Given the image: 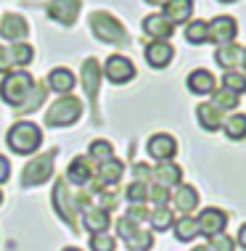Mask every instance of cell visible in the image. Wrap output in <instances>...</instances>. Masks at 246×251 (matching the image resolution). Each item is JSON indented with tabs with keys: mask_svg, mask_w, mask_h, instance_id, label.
Returning a JSON list of instances; mask_svg holds the SVG:
<instances>
[{
	"mask_svg": "<svg viewBox=\"0 0 246 251\" xmlns=\"http://www.w3.org/2000/svg\"><path fill=\"white\" fill-rule=\"evenodd\" d=\"M5 143H8V148L13 153L29 156L43 146V130H40L35 122H16L8 130V135H5Z\"/></svg>",
	"mask_w": 246,
	"mask_h": 251,
	"instance_id": "cell-1",
	"label": "cell"
},
{
	"mask_svg": "<svg viewBox=\"0 0 246 251\" xmlns=\"http://www.w3.org/2000/svg\"><path fill=\"white\" fill-rule=\"evenodd\" d=\"M90 29L101 43H109V45H127L130 43V35H127L125 26H122V22L106 11L90 13Z\"/></svg>",
	"mask_w": 246,
	"mask_h": 251,
	"instance_id": "cell-2",
	"label": "cell"
},
{
	"mask_svg": "<svg viewBox=\"0 0 246 251\" xmlns=\"http://www.w3.org/2000/svg\"><path fill=\"white\" fill-rule=\"evenodd\" d=\"M32 85H35V79H32L24 69H13V72L5 74L3 82H0V98L8 106H22L27 100V96H29Z\"/></svg>",
	"mask_w": 246,
	"mask_h": 251,
	"instance_id": "cell-3",
	"label": "cell"
},
{
	"mask_svg": "<svg viewBox=\"0 0 246 251\" xmlns=\"http://www.w3.org/2000/svg\"><path fill=\"white\" fill-rule=\"evenodd\" d=\"M82 114V100L74 96H61L58 100H53V106L45 114V125L48 127H69L80 119Z\"/></svg>",
	"mask_w": 246,
	"mask_h": 251,
	"instance_id": "cell-4",
	"label": "cell"
},
{
	"mask_svg": "<svg viewBox=\"0 0 246 251\" xmlns=\"http://www.w3.org/2000/svg\"><path fill=\"white\" fill-rule=\"evenodd\" d=\"M53 206H56L61 220L69 225L72 233H77V227H80V222H77V201H74V196L69 191L66 177H58L56 185H53Z\"/></svg>",
	"mask_w": 246,
	"mask_h": 251,
	"instance_id": "cell-5",
	"label": "cell"
},
{
	"mask_svg": "<svg viewBox=\"0 0 246 251\" xmlns=\"http://www.w3.org/2000/svg\"><path fill=\"white\" fill-rule=\"evenodd\" d=\"M56 148L53 151H45L43 156H35L24 169H22V177H19V185L24 188H35V185H43V182L51 177L53 172V159H56Z\"/></svg>",
	"mask_w": 246,
	"mask_h": 251,
	"instance_id": "cell-6",
	"label": "cell"
},
{
	"mask_svg": "<svg viewBox=\"0 0 246 251\" xmlns=\"http://www.w3.org/2000/svg\"><path fill=\"white\" fill-rule=\"evenodd\" d=\"M104 74H106L109 82L125 85V82H130V79L135 77V64H133V61H130L127 56H122V53H114V56L106 58Z\"/></svg>",
	"mask_w": 246,
	"mask_h": 251,
	"instance_id": "cell-7",
	"label": "cell"
},
{
	"mask_svg": "<svg viewBox=\"0 0 246 251\" xmlns=\"http://www.w3.org/2000/svg\"><path fill=\"white\" fill-rule=\"evenodd\" d=\"M82 87H85V96L93 103L95 111V122H98V87H101V64L95 58H85L82 64Z\"/></svg>",
	"mask_w": 246,
	"mask_h": 251,
	"instance_id": "cell-8",
	"label": "cell"
},
{
	"mask_svg": "<svg viewBox=\"0 0 246 251\" xmlns=\"http://www.w3.org/2000/svg\"><path fill=\"white\" fill-rule=\"evenodd\" d=\"M80 8H82V0H51V3L45 5V13L53 22L72 26L80 16Z\"/></svg>",
	"mask_w": 246,
	"mask_h": 251,
	"instance_id": "cell-9",
	"label": "cell"
},
{
	"mask_svg": "<svg viewBox=\"0 0 246 251\" xmlns=\"http://www.w3.org/2000/svg\"><path fill=\"white\" fill-rule=\"evenodd\" d=\"M207 32H209V40L217 45H225V43H236V35H238V24L233 16H215L212 22H207Z\"/></svg>",
	"mask_w": 246,
	"mask_h": 251,
	"instance_id": "cell-10",
	"label": "cell"
},
{
	"mask_svg": "<svg viewBox=\"0 0 246 251\" xmlns=\"http://www.w3.org/2000/svg\"><path fill=\"white\" fill-rule=\"evenodd\" d=\"M196 222H199L201 235L212 238V235L225 233V227H228V212H222L220 206H207V209L199 214V220H196Z\"/></svg>",
	"mask_w": 246,
	"mask_h": 251,
	"instance_id": "cell-11",
	"label": "cell"
},
{
	"mask_svg": "<svg viewBox=\"0 0 246 251\" xmlns=\"http://www.w3.org/2000/svg\"><path fill=\"white\" fill-rule=\"evenodd\" d=\"M143 56H146V64L154 66V69H164V66H169V61L175 58V48L172 43H164V40H151V43L143 48Z\"/></svg>",
	"mask_w": 246,
	"mask_h": 251,
	"instance_id": "cell-12",
	"label": "cell"
},
{
	"mask_svg": "<svg viewBox=\"0 0 246 251\" xmlns=\"http://www.w3.org/2000/svg\"><path fill=\"white\" fill-rule=\"evenodd\" d=\"M146 151L151 159L156 161H169L172 156L177 153V143H175V138L169 132H156L148 138V143H146Z\"/></svg>",
	"mask_w": 246,
	"mask_h": 251,
	"instance_id": "cell-13",
	"label": "cell"
},
{
	"mask_svg": "<svg viewBox=\"0 0 246 251\" xmlns=\"http://www.w3.org/2000/svg\"><path fill=\"white\" fill-rule=\"evenodd\" d=\"M140 26L151 40H164V43H167V37H172V32H175V24L169 22L164 13H148Z\"/></svg>",
	"mask_w": 246,
	"mask_h": 251,
	"instance_id": "cell-14",
	"label": "cell"
},
{
	"mask_svg": "<svg viewBox=\"0 0 246 251\" xmlns=\"http://www.w3.org/2000/svg\"><path fill=\"white\" fill-rule=\"evenodd\" d=\"M90 156H74L69 169H66V182H74V185H87L93 180V164Z\"/></svg>",
	"mask_w": 246,
	"mask_h": 251,
	"instance_id": "cell-15",
	"label": "cell"
},
{
	"mask_svg": "<svg viewBox=\"0 0 246 251\" xmlns=\"http://www.w3.org/2000/svg\"><path fill=\"white\" fill-rule=\"evenodd\" d=\"M188 90L196 96H209L217 90V77L209 69H193L188 74Z\"/></svg>",
	"mask_w": 246,
	"mask_h": 251,
	"instance_id": "cell-16",
	"label": "cell"
},
{
	"mask_svg": "<svg viewBox=\"0 0 246 251\" xmlns=\"http://www.w3.org/2000/svg\"><path fill=\"white\" fill-rule=\"evenodd\" d=\"M27 32H29V26L22 16H16V13H5L3 22H0V35L5 40H11V43H24Z\"/></svg>",
	"mask_w": 246,
	"mask_h": 251,
	"instance_id": "cell-17",
	"label": "cell"
},
{
	"mask_svg": "<svg viewBox=\"0 0 246 251\" xmlns=\"http://www.w3.org/2000/svg\"><path fill=\"white\" fill-rule=\"evenodd\" d=\"M196 119L201 122V127L207 132H217L222 127V122H225V111L217 108L215 103H199L196 106Z\"/></svg>",
	"mask_w": 246,
	"mask_h": 251,
	"instance_id": "cell-18",
	"label": "cell"
},
{
	"mask_svg": "<svg viewBox=\"0 0 246 251\" xmlns=\"http://www.w3.org/2000/svg\"><path fill=\"white\" fill-rule=\"evenodd\" d=\"M74 74L69 69H64V66H58V69H53L51 74H48V90L58 93V96H69V93L74 90Z\"/></svg>",
	"mask_w": 246,
	"mask_h": 251,
	"instance_id": "cell-19",
	"label": "cell"
},
{
	"mask_svg": "<svg viewBox=\"0 0 246 251\" xmlns=\"http://www.w3.org/2000/svg\"><path fill=\"white\" fill-rule=\"evenodd\" d=\"M241 56H244V48L238 43H225L217 48L215 53V61H217V66H222L225 72H233L238 64H241Z\"/></svg>",
	"mask_w": 246,
	"mask_h": 251,
	"instance_id": "cell-20",
	"label": "cell"
},
{
	"mask_svg": "<svg viewBox=\"0 0 246 251\" xmlns=\"http://www.w3.org/2000/svg\"><path fill=\"white\" fill-rule=\"evenodd\" d=\"M109 222H111L109 220V212L101 206H87L85 212H82V225H85V230H90V235L93 233H106Z\"/></svg>",
	"mask_w": 246,
	"mask_h": 251,
	"instance_id": "cell-21",
	"label": "cell"
},
{
	"mask_svg": "<svg viewBox=\"0 0 246 251\" xmlns=\"http://www.w3.org/2000/svg\"><path fill=\"white\" fill-rule=\"evenodd\" d=\"M193 13V0H167L164 3V16L172 24H186Z\"/></svg>",
	"mask_w": 246,
	"mask_h": 251,
	"instance_id": "cell-22",
	"label": "cell"
},
{
	"mask_svg": "<svg viewBox=\"0 0 246 251\" xmlns=\"http://www.w3.org/2000/svg\"><path fill=\"white\" fill-rule=\"evenodd\" d=\"M151 177L156 180V185H162V188L180 185V180H183V169L177 167V164H169V161H164V164H159L156 169H151Z\"/></svg>",
	"mask_w": 246,
	"mask_h": 251,
	"instance_id": "cell-23",
	"label": "cell"
},
{
	"mask_svg": "<svg viewBox=\"0 0 246 251\" xmlns=\"http://www.w3.org/2000/svg\"><path fill=\"white\" fill-rule=\"evenodd\" d=\"M172 203H175V209H180L183 214H191L196 206H199V191H196L193 185H177Z\"/></svg>",
	"mask_w": 246,
	"mask_h": 251,
	"instance_id": "cell-24",
	"label": "cell"
},
{
	"mask_svg": "<svg viewBox=\"0 0 246 251\" xmlns=\"http://www.w3.org/2000/svg\"><path fill=\"white\" fill-rule=\"evenodd\" d=\"M172 227H175V238H177V241H183V243H188V241H193V238H199V235H201L199 222H196L191 214L180 217V220H177Z\"/></svg>",
	"mask_w": 246,
	"mask_h": 251,
	"instance_id": "cell-25",
	"label": "cell"
},
{
	"mask_svg": "<svg viewBox=\"0 0 246 251\" xmlns=\"http://www.w3.org/2000/svg\"><path fill=\"white\" fill-rule=\"evenodd\" d=\"M45 96H48V85L45 82H35V85H32V90H29V96H27V100L19 106V111H22V114H35L37 108L43 106Z\"/></svg>",
	"mask_w": 246,
	"mask_h": 251,
	"instance_id": "cell-26",
	"label": "cell"
},
{
	"mask_svg": "<svg viewBox=\"0 0 246 251\" xmlns=\"http://www.w3.org/2000/svg\"><path fill=\"white\" fill-rule=\"evenodd\" d=\"M222 130L228 140H244L246 138V114H230L222 122Z\"/></svg>",
	"mask_w": 246,
	"mask_h": 251,
	"instance_id": "cell-27",
	"label": "cell"
},
{
	"mask_svg": "<svg viewBox=\"0 0 246 251\" xmlns=\"http://www.w3.org/2000/svg\"><path fill=\"white\" fill-rule=\"evenodd\" d=\"M11 61H13V69H22V66H29L32 58H35V50H32L29 43H13L11 48Z\"/></svg>",
	"mask_w": 246,
	"mask_h": 251,
	"instance_id": "cell-28",
	"label": "cell"
},
{
	"mask_svg": "<svg viewBox=\"0 0 246 251\" xmlns=\"http://www.w3.org/2000/svg\"><path fill=\"white\" fill-rule=\"evenodd\" d=\"M148 220H151V227L159 230V233H164V230H169L175 225V214L169 206H156L151 214H148Z\"/></svg>",
	"mask_w": 246,
	"mask_h": 251,
	"instance_id": "cell-29",
	"label": "cell"
},
{
	"mask_svg": "<svg viewBox=\"0 0 246 251\" xmlns=\"http://www.w3.org/2000/svg\"><path fill=\"white\" fill-rule=\"evenodd\" d=\"M186 40L191 45H204L209 40V32H207V22L201 19H193L188 26H186Z\"/></svg>",
	"mask_w": 246,
	"mask_h": 251,
	"instance_id": "cell-30",
	"label": "cell"
},
{
	"mask_svg": "<svg viewBox=\"0 0 246 251\" xmlns=\"http://www.w3.org/2000/svg\"><path fill=\"white\" fill-rule=\"evenodd\" d=\"M212 103H215L217 108H222V111H233L241 100H238V96H236V93H230L228 87H217V90L212 93Z\"/></svg>",
	"mask_w": 246,
	"mask_h": 251,
	"instance_id": "cell-31",
	"label": "cell"
},
{
	"mask_svg": "<svg viewBox=\"0 0 246 251\" xmlns=\"http://www.w3.org/2000/svg\"><path fill=\"white\" fill-rule=\"evenodd\" d=\"M125 243H127L130 251H151V246H154V235L148 233V230H140V227H138Z\"/></svg>",
	"mask_w": 246,
	"mask_h": 251,
	"instance_id": "cell-32",
	"label": "cell"
},
{
	"mask_svg": "<svg viewBox=\"0 0 246 251\" xmlns=\"http://www.w3.org/2000/svg\"><path fill=\"white\" fill-rule=\"evenodd\" d=\"M90 156L93 161H98V164H104V161H109V159H114V146L109 143V140H93L90 143Z\"/></svg>",
	"mask_w": 246,
	"mask_h": 251,
	"instance_id": "cell-33",
	"label": "cell"
},
{
	"mask_svg": "<svg viewBox=\"0 0 246 251\" xmlns=\"http://www.w3.org/2000/svg\"><path fill=\"white\" fill-rule=\"evenodd\" d=\"M222 87H228L230 93H236V96H241V93H246V74L241 72H225L222 77Z\"/></svg>",
	"mask_w": 246,
	"mask_h": 251,
	"instance_id": "cell-34",
	"label": "cell"
},
{
	"mask_svg": "<svg viewBox=\"0 0 246 251\" xmlns=\"http://www.w3.org/2000/svg\"><path fill=\"white\" fill-rule=\"evenodd\" d=\"M127 201L130 203H143V201H148V185H143V182H133V185H127Z\"/></svg>",
	"mask_w": 246,
	"mask_h": 251,
	"instance_id": "cell-35",
	"label": "cell"
},
{
	"mask_svg": "<svg viewBox=\"0 0 246 251\" xmlns=\"http://www.w3.org/2000/svg\"><path fill=\"white\" fill-rule=\"evenodd\" d=\"M90 251H114V238L109 233H93L90 235Z\"/></svg>",
	"mask_w": 246,
	"mask_h": 251,
	"instance_id": "cell-36",
	"label": "cell"
},
{
	"mask_svg": "<svg viewBox=\"0 0 246 251\" xmlns=\"http://www.w3.org/2000/svg\"><path fill=\"white\" fill-rule=\"evenodd\" d=\"M209 249H212V251H236V241L230 238L228 233L212 235V238H209Z\"/></svg>",
	"mask_w": 246,
	"mask_h": 251,
	"instance_id": "cell-37",
	"label": "cell"
},
{
	"mask_svg": "<svg viewBox=\"0 0 246 251\" xmlns=\"http://www.w3.org/2000/svg\"><path fill=\"white\" fill-rule=\"evenodd\" d=\"M148 201H154L156 206H167V201H169V188L148 185Z\"/></svg>",
	"mask_w": 246,
	"mask_h": 251,
	"instance_id": "cell-38",
	"label": "cell"
},
{
	"mask_svg": "<svg viewBox=\"0 0 246 251\" xmlns=\"http://www.w3.org/2000/svg\"><path fill=\"white\" fill-rule=\"evenodd\" d=\"M8 72H13L11 53H8V48H3V45H0V74H8Z\"/></svg>",
	"mask_w": 246,
	"mask_h": 251,
	"instance_id": "cell-39",
	"label": "cell"
},
{
	"mask_svg": "<svg viewBox=\"0 0 246 251\" xmlns=\"http://www.w3.org/2000/svg\"><path fill=\"white\" fill-rule=\"evenodd\" d=\"M133 172H135V182H143V185H148V180H151V169H148L146 164H135Z\"/></svg>",
	"mask_w": 246,
	"mask_h": 251,
	"instance_id": "cell-40",
	"label": "cell"
},
{
	"mask_svg": "<svg viewBox=\"0 0 246 251\" xmlns=\"http://www.w3.org/2000/svg\"><path fill=\"white\" fill-rule=\"evenodd\" d=\"M127 220H133V222L148 220V209H143L140 203H135V206H130V209H127Z\"/></svg>",
	"mask_w": 246,
	"mask_h": 251,
	"instance_id": "cell-41",
	"label": "cell"
},
{
	"mask_svg": "<svg viewBox=\"0 0 246 251\" xmlns=\"http://www.w3.org/2000/svg\"><path fill=\"white\" fill-rule=\"evenodd\" d=\"M8 177H11V164L5 156H0V182H5Z\"/></svg>",
	"mask_w": 246,
	"mask_h": 251,
	"instance_id": "cell-42",
	"label": "cell"
},
{
	"mask_svg": "<svg viewBox=\"0 0 246 251\" xmlns=\"http://www.w3.org/2000/svg\"><path fill=\"white\" fill-rule=\"evenodd\" d=\"M236 243H238L241 249H246V222L241 225V230H238V238H236Z\"/></svg>",
	"mask_w": 246,
	"mask_h": 251,
	"instance_id": "cell-43",
	"label": "cell"
},
{
	"mask_svg": "<svg viewBox=\"0 0 246 251\" xmlns=\"http://www.w3.org/2000/svg\"><path fill=\"white\" fill-rule=\"evenodd\" d=\"M146 3H151V5H164L167 0H146Z\"/></svg>",
	"mask_w": 246,
	"mask_h": 251,
	"instance_id": "cell-44",
	"label": "cell"
},
{
	"mask_svg": "<svg viewBox=\"0 0 246 251\" xmlns=\"http://www.w3.org/2000/svg\"><path fill=\"white\" fill-rule=\"evenodd\" d=\"M191 251H212L209 246H196V249H191Z\"/></svg>",
	"mask_w": 246,
	"mask_h": 251,
	"instance_id": "cell-45",
	"label": "cell"
},
{
	"mask_svg": "<svg viewBox=\"0 0 246 251\" xmlns=\"http://www.w3.org/2000/svg\"><path fill=\"white\" fill-rule=\"evenodd\" d=\"M241 64H244V69H246V48H244V56H241Z\"/></svg>",
	"mask_w": 246,
	"mask_h": 251,
	"instance_id": "cell-46",
	"label": "cell"
},
{
	"mask_svg": "<svg viewBox=\"0 0 246 251\" xmlns=\"http://www.w3.org/2000/svg\"><path fill=\"white\" fill-rule=\"evenodd\" d=\"M64 251H80V249H74V246H69V249H64Z\"/></svg>",
	"mask_w": 246,
	"mask_h": 251,
	"instance_id": "cell-47",
	"label": "cell"
},
{
	"mask_svg": "<svg viewBox=\"0 0 246 251\" xmlns=\"http://www.w3.org/2000/svg\"><path fill=\"white\" fill-rule=\"evenodd\" d=\"M220 3H236V0H220Z\"/></svg>",
	"mask_w": 246,
	"mask_h": 251,
	"instance_id": "cell-48",
	"label": "cell"
},
{
	"mask_svg": "<svg viewBox=\"0 0 246 251\" xmlns=\"http://www.w3.org/2000/svg\"><path fill=\"white\" fill-rule=\"evenodd\" d=\"M0 203H3V193H0Z\"/></svg>",
	"mask_w": 246,
	"mask_h": 251,
	"instance_id": "cell-49",
	"label": "cell"
}]
</instances>
